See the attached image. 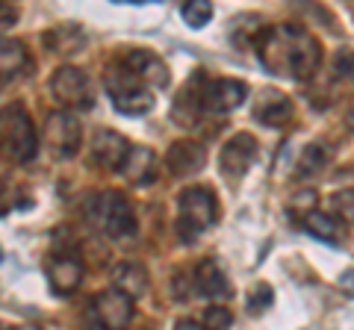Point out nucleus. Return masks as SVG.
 Segmentation results:
<instances>
[{
	"label": "nucleus",
	"instance_id": "22",
	"mask_svg": "<svg viewBox=\"0 0 354 330\" xmlns=\"http://www.w3.org/2000/svg\"><path fill=\"white\" fill-rule=\"evenodd\" d=\"M0 68H3V83H9L12 77L27 65V50L21 48V41L15 39H3V45H0Z\"/></svg>",
	"mask_w": 354,
	"mask_h": 330
},
{
	"label": "nucleus",
	"instance_id": "25",
	"mask_svg": "<svg viewBox=\"0 0 354 330\" xmlns=\"http://www.w3.org/2000/svg\"><path fill=\"white\" fill-rule=\"evenodd\" d=\"M330 68H334V77H351L354 74V48H339L330 59Z\"/></svg>",
	"mask_w": 354,
	"mask_h": 330
},
{
	"label": "nucleus",
	"instance_id": "17",
	"mask_svg": "<svg viewBox=\"0 0 354 330\" xmlns=\"http://www.w3.org/2000/svg\"><path fill=\"white\" fill-rule=\"evenodd\" d=\"M113 283H115V289L130 295V298H139V295L148 292V271L142 269L139 262L124 260L113 269Z\"/></svg>",
	"mask_w": 354,
	"mask_h": 330
},
{
	"label": "nucleus",
	"instance_id": "3",
	"mask_svg": "<svg viewBox=\"0 0 354 330\" xmlns=\"http://www.w3.org/2000/svg\"><path fill=\"white\" fill-rule=\"evenodd\" d=\"M104 86L113 106L121 115H148L153 109V92L133 74L124 62L109 65L104 71Z\"/></svg>",
	"mask_w": 354,
	"mask_h": 330
},
{
	"label": "nucleus",
	"instance_id": "30",
	"mask_svg": "<svg viewBox=\"0 0 354 330\" xmlns=\"http://www.w3.org/2000/svg\"><path fill=\"white\" fill-rule=\"evenodd\" d=\"M348 127H351V133H354V109L348 113Z\"/></svg>",
	"mask_w": 354,
	"mask_h": 330
},
{
	"label": "nucleus",
	"instance_id": "12",
	"mask_svg": "<svg viewBox=\"0 0 354 330\" xmlns=\"http://www.w3.org/2000/svg\"><path fill=\"white\" fill-rule=\"evenodd\" d=\"M88 148H92V159L109 171H124V165L133 153V145L121 133H115V130H95Z\"/></svg>",
	"mask_w": 354,
	"mask_h": 330
},
{
	"label": "nucleus",
	"instance_id": "6",
	"mask_svg": "<svg viewBox=\"0 0 354 330\" xmlns=\"http://www.w3.org/2000/svg\"><path fill=\"white\" fill-rule=\"evenodd\" d=\"M3 142H6V153L15 162H30L39 153V136L32 127V118L24 113V106H6L3 109Z\"/></svg>",
	"mask_w": 354,
	"mask_h": 330
},
{
	"label": "nucleus",
	"instance_id": "15",
	"mask_svg": "<svg viewBox=\"0 0 354 330\" xmlns=\"http://www.w3.org/2000/svg\"><path fill=\"white\" fill-rule=\"evenodd\" d=\"M204 159H207L204 145H198V142H174L169 153H165V165H169L174 177H189V174L201 171Z\"/></svg>",
	"mask_w": 354,
	"mask_h": 330
},
{
	"label": "nucleus",
	"instance_id": "9",
	"mask_svg": "<svg viewBox=\"0 0 354 330\" xmlns=\"http://www.w3.org/2000/svg\"><path fill=\"white\" fill-rule=\"evenodd\" d=\"M44 274H48L50 292L59 295V298H68V295L77 292V286L83 283V260L74 251H57V254L48 257Z\"/></svg>",
	"mask_w": 354,
	"mask_h": 330
},
{
	"label": "nucleus",
	"instance_id": "20",
	"mask_svg": "<svg viewBox=\"0 0 354 330\" xmlns=\"http://www.w3.org/2000/svg\"><path fill=\"white\" fill-rule=\"evenodd\" d=\"M44 45H48L53 53H62V57H71V53H80L86 45V36L77 24H62L53 27L48 36H44Z\"/></svg>",
	"mask_w": 354,
	"mask_h": 330
},
{
	"label": "nucleus",
	"instance_id": "28",
	"mask_svg": "<svg viewBox=\"0 0 354 330\" xmlns=\"http://www.w3.org/2000/svg\"><path fill=\"white\" fill-rule=\"evenodd\" d=\"M174 330H207V327L198 324V322H192V318H180V322L174 324Z\"/></svg>",
	"mask_w": 354,
	"mask_h": 330
},
{
	"label": "nucleus",
	"instance_id": "10",
	"mask_svg": "<svg viewBox=\"0 0 354 330\" xmlns=\"http://www.w3.org/2000/svg\"><path fill=\"white\" fill-rule=\"evenodd\" d=\"M248 89L245 83L234 80V77H218V80H207L204 89H201V106L204 113H216V115H225V113H234L245 104Z\"/></svg>",
	"mask_w": 354,
	"mask_h": 330
},
{
	"label": "nucleus",
	"instance_id": "2",
	"mask_svg": "<svg viewBox=\"0 0 354 330\" xmlns=\"http://www.w3.org/2000/svg\"><path fill=\"white\" fill-rule=\"evenodd\" d=\"M83 210H86L88 224L113 242H124L136 233V215H133V206L121 192L106 189V192L88 195Z\"/></svg>",
	"mask_w": 354,
	"mask_h": 330
},
{
	"label": "nucleus",
	"instance_id": "18",
	"mask_svg": "<svg viewBox=\"0 0 354 330\" xmlns=\"http://www.w3.org/2000/svg\"><path fill=\"white\" fill-rule=\"evenodd\" d=\"M304 230H307L310 236L328 242V245H339L342 236H346V224H342L337 215L319 213V210H313V213L304 215Z\"/></svg>",
	"mask_w": 354,
	"mask_h": 330
},
{
	"label": "nucleus",
	"instance_id": "11",
	"mask_svg": "<svg viewBox=\"0 0 354 330\" xmlns=\"http://www.w3.org/2000/svg\"><path fill=\"white\" fill-rule=\"evenodd\" d=\"M254 159H257V139L251 133H236L221 148L218 171H221V177H227V180H239L254 165Z\"/></svg>",
	"mask_w": 354,
	"mask_h": 330
},
{
	"label": "nucleus",
	"instance_id": "14",
	"mask_svg": "<svg viewBox=\"0 0 354 330\" xmlns=\"http://www.w3.org/2000/svg\"><path fill=\"white\" fill-rule=\"evenodd\" d=\"M254 118L266 127H283L292 121V101L283 92H272L266 89L257 104H254Z\"/></svg>",
	"mask_w": 354,
	"mask_h": 330
},
{
	"label": "nucleus",
	"instance_id": "13",
	"mask_svg": "<svg viewBox=\"0 0 354 330\" xmlns=\"http://www.w3.org/2000/svg\"><path fill=\"white\" fill-rule=\"evenodd\" d=\"M124 65L139 77L148 89H165L171 83V74H169V65H165L153 50H145V48H133L127 57H124Z\"/></svg>",
	"mask_w": 354,
	"mask_h": 330
},
{
	"label": "nucleus",
	"instance_id": "23",
	"mask_svg": "<svg viewBox=\"0 0 354 330\" xmlns=\"http://www.w3.org/2000/svg\"><path fill=\"white\" fill-rule=\"evenodd\" d=\"M180 18L195 30L207 27L209 18H213V3H207V0H186V3L180 6Z\"/></svg>",
	"mask_w": 354,
	"mask_h": 330
},
{
	"label": "nucleus",
	"instance_id": "26",
	"mask_svg": "<svg viewBox=\"0 0 354 330\" xmlns=\"http://www.w3.org/2000/svg\"><path fill=\"white\" fill-rule=\"evenodd\" d=\"M207 330H227L230 327V313L225 307H209L204 313V322H201Z\"/></svg>",
	"mask_w": 354,
	"mask_h": 330
},
{
	"label": "nucleus",
	"instance_id": "27",
	"mask_svg": "<svg viewBox=\"0 0 354 330\" xmlns=\"http://www.w3.org/2000/svg\"><path fill=\"white\" fill-rule=\"evenodd\" d=\"M334 206H337L339 215H346L348 222H354V189L337 192V195H334Z\"/></svg>",
	"mask_w": 354,
	"mask_h": 330
},
{
	"label": "nucleus",
	"instance_id": "7",
	"mask_svg": "<svg viewBox=\"0 0 354 330\" xmlns=\"http://www.w3.org/2000/svg\"><path fill=\"white\" fill-rule=\"evenodd\" d=\"M44 142H48V148L57 159H71L83 145V130L77 115L68 109L50 113L48 121H44Z\"/></svg>",
	"mask_w": 354,
	"mask_h": 330
},
{
	"label": "nucleus",
	"instance_id": "29",
	"mask_svg": "<svg viewBox=\"0 0 354 330\" xmlns=\"http://www.w3.org/2000/svg\"><path fill=\"white\" fill-rule=\"evenodd\" d=\"M9 18H12V21H15V12H9V3H3V27L9 24Z\"/></svg>",
	"mask_w": 354,
	"mask_h": 330
},
{
	"label": "nucleus",
	"instance_id": "24",
	"mask_svg": "<svg viewBox=\"0 0 354 330\" xmlns=\"http://www.w3.org/2000/svg\"><path fill=\"white\" fill-rule=\"evenodd\" d=\"M272 301H274V295H272L269 286H266V283H257V286H254V292L248 295V310H251L254 316H260V313L269 310Z\"/></svg>",
	"mask_w": 354,
	"mask_h": 330
},
{
	"label": "nucleus",
	"instance_id": "16",
	"mask_svg": "<svg viewBox=\"0 0 354 330\" xmlns=\"http://www.w3.org/2000/svg\"><path fill=\"white\" fill-rule=\"evenodd\" d=\"M192 278H195V292L201 295V298H227L230 295L227 274L221 271L216 260H201L195 266Z\"/></svg>",
	"mask_w": 354,
	"mask_h": 330
},
{
	"label": "nucleus",
	"instance_id": "8",
	"mask_svg": "<svg viewBox=\"0 0 354 330\" xmlns=\"http://www.w3.org/2000/svg\"><path fill=\"white\" fill-rule=\"evenodd\" d=\"M50 95L65 106V109H92V86L88 77L74 68V65H62L50 77Z\"/></svg>",
	"mask_w": 354,
	"mask_h": 330
},
{
	"label": "nucleus",
	"instance_id": "1",
	"mask_svg": "<svg viewBox=\"0 0 354 330\" xmlns=\"http://www.w3.org/2000/svg\"><path fill=\"white\" fill-rule=\"evenodd\" d=\"M257 53L266 71L292 80H310L322 65V45L307 30L281 24L269 27L257 41Z\"/></svg>",
	"mask_w": 354,
	"mask_h": 330
},
{
	"label": "nucleus",
	"instance_id": "5",
	"mask_svg": "<svg viewBox=\"0 0 354 330\" xmlns=\"http://www.w3.org/2000/svg\"><path fill=\"white\" fill-rule=\"evenodd\" d=\"M133 322V298L121 289H104L88 301L83 330H127Z\"/></svg>",
	"mask_w": 354,
	"mask_h": 330
},
{
	"label": "nucleus",
	"instance_id": "19",
	"mask_svg": "<svg viewBox=\"0 0 354 330\" xmlns=\"http://www.w3.org/2000/svg\"><path fill=\"white\" fill-rule=\"evenodd\" d=\"M121 174H124L130 183H136V186L151 183L153 177H157V153L142 148V145H133V153H130V159H127V165H124V171Z\"/></svg>",
	"mask_w": 354,
	"mask_h": 330
},
{
	"label": "nucleus",
	"instance_id": "4",
	"mask_svg": "<svg viewBox=\"0 0 354 330\" xmlns=\"http://www.w3.org/2000/svg\"><path fill=\"white\" fill-rule=\"evenodd\" d=\"M180 218H177V233L183 242H195V236H201L204 230H209L218 218V201L209 186H192L180 195Z\"/></svg>",
	"mask_w": 354,
	"mask_h": 330
},
{
	"label": "nucleus",
	"instance_id": "21",
	"mask_svg": "<svg viewBox=\"0 0 354 330\" xmlns=\"http://www.w3.org/2000/svg\"><path fill=\"white\" fill-rule=\"evenodd\" d=\"M330 162V153L322 142H310V145L301 151V157H298V177H319Z\"/></svg>",
	"mask_w": 354,
	"mask_h": 330
}]
</instances>
